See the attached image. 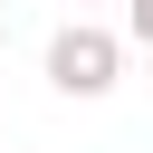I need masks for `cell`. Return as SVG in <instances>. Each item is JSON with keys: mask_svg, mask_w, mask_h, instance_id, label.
<instances>
[{"mask_svg": "<svg viewBox=\"0 0 153 153\" xmlns=\"http://www.w3.org/2000/svg\"><path fill=\"white\" fill-rule=\"evenodd\" d=\"M0 134H10V115H0Z\"/></svg>", "mask_w": 153, "mask_h": 153, "instance_id": "obj_4", "label": "cell"}, {"mask_svg": "<svg viewBox=\"0 0 153 153\" xmlns=\"http://www.w3.org/2000/svg\"><path fill=\"white\" fill-rule=\"evenodd\" d=\"M115 76H124V38H115V29L76 19V29H57V38H48V86H57V96L96 105V96H115Z\"/></svg>", "mask_w": 153, "mask_h": 153, "instance_id": "obj_1", "label": "cell"}, {"mask_svg": "<svg viewBox=\"0 0 153 153\" xmlns=\"http://www.w3.org/2000/svg\"><path fill=\"white\" fill-rule=\"evenodd\" d=\"M0 38H10V19H0Z\"/></svg>", "mask_w": 153, "mask_h": 153, "instance_id": "obj_3", "label": "cell"}, {"mask_svg": "<svg viewBox=\"0 0 153 153\" xmlns=\"http://www.w3.org/2000/svg\"><path fill=\"white\" fill-rule=\"evenodd\" d=\"M124 38H134V48H153V0H124Z\"/></svg>", "mask_w": 153, "mask_h": 153, "instance_id": "obj_2", "label": "cell"}]
</instances>
